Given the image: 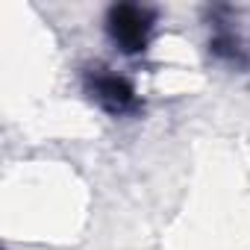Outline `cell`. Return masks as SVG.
<instances>
[{
  "instance_id": "obj_3",
  "label": "cell",
  "mask_w": 250,
  "mask_h": 250,
  "mask_svg": "<svg viewBox=\"0 0 250 250\" xmlns=\"http://www.w3.org/2000/svg\"><path fill=\"white\" fill-rule=\"evenodd\" d=\"M212 24H215V33H212V39H209V53H212L218 62L229 65V68L247 71V68H250V50H247L244 39H241L232 27H227L229 21L212 18Z\"/></svg>"
},
{
  "instance_id": "obj_2",
  "label": "cell",
  "mask_w": 250,
  "mask_h": 250,
  "mask_svg": "<svg viewBox=\"0 0 250 250\" xmlns=\"http://www.w3.org/2000/svg\"><path fill=\"white\" fill-rule=\"evenodd\" d=\"M83 91L112 118L136 115L142 109L136 85L124 74H115L109 68H88L83 74Z\"/></svg>"
},
{
  "instance_id": "obj_1",
  "label": "cell",
  "mask_w": 250,
  "mask_h": 250,
  "mask_svg": "<svg viewBox=\"0 0 250 250\" xmlns=\"http://www.w3.org/2000/svg\"><path fill=\"white\" fill-rule=\"evenodd\" d=\"M156 27V12L142 3H115L106 12V36L124 56H139L147 50Z\"/></svg>"
}]
</instances>
